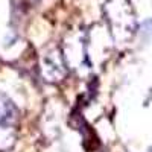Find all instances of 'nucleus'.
<instances>
[{
    "mask_svg": "<svg viewBox=\"0 0 152 152\" xmlns=\"http://www.w3.org/2000/svg\"><path fill=\"white\" fill-rule=\"evenodd\" d=\"M66 64L64 59L61 56L59 50H53L46 55L44 58V78H47V81H59L66 73Z\"/></svg>",
    "mask_w": 152,
    "mask_h": 152,
    "instance_id": "1",
    "label": "nucleus"
},
{
    "mask_svg": "<svg viewBox=\"0 0 152 152\" xmlns=\"http://www.w3.org/2000/svg\"><path fill=\"white\" fill-rule=\"evenodd\" d=\"M14 113V105H12V102L3 94H0V123L6 122L11 114Z\"/></svg>",
    "mask_w": 152,
    "mask_h": 152,
    "instance_id": "2",
    "label": "nucleus"
}]
</instances>
